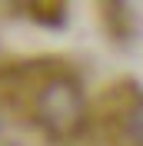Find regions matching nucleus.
<instances>
[{
  "instance_id": "obj_1",
  "label": "nucleus",
  "mask_w": 143,
  "mask_h": 146,
  "mask_svg": "<svg viewBox=\"0 0 143 146\" xmlns=\"http://www.w3.org/2000/svg\"><path fill=\"white\" fill-rule=\"evenodd\" d=\"M43 119L47 123H53V126H70L73 119H77V113H80V100H77V93H73V86H63V83H57V86H50V90L43 93Z\"/></svg>"
}]
</instances>
